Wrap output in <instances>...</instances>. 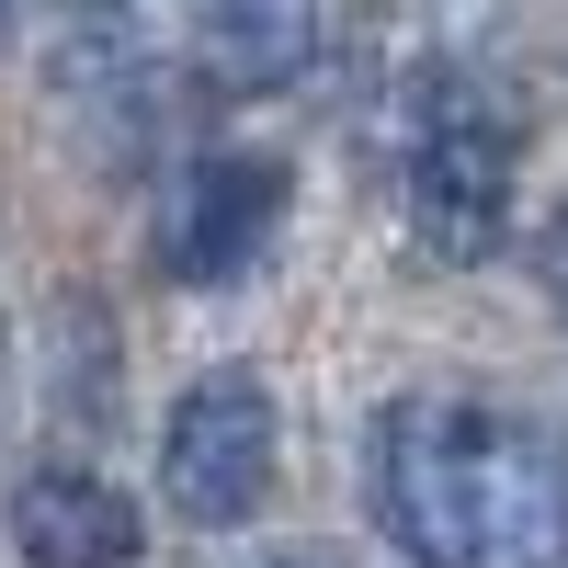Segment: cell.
I'll use <instances>...</instances> for the list:
<instances>
[{
  "label": "cell",
  "mask_w": 568,
  "mask_h": 568,
  "mask_svg": "<svg viewBox=\"0 0 568 568\" xmlns=\"http://www.w3.org/2000/svg\"><path fill=\"white\" fill-rule=\"evenodd\" d=\"M375 524L409 568H568V455L524 409L398 398L375 420Z\"/></svg>",
  "instance_id": "6da1fadb"
},
{
  "label": "cell",
  "mask_w": 568,
  "mask_h": 568,
  "mask_svg": "<svg viewBox=\"0 0 568 568\" xmlns=\"http://www.w3.org/2000/svg\"><path fill=\"white\" fill-rule=\"evenodd\" d=\"M511 171H524V125L500 114V91L478 80H455L433 69L409 91V136H398V216H409V240L420 262H489L500 240V216H511Z\"/></svg>",
  "instance_id": "7a4b0ae2"
},
{
  "label": "cell",
  "mask_w": 568,
  "mask_h": 568,
  "mask_svg": "<svg viewBox=\"0 0 568 568\" xmlns=\"http://www.w3.org/2000/svg\"><path fill=\"white\" fill-rule=\"evenodd\" d=\"M273 455H284L273 387L251 364H205L194 387L171 398V420H160V500L194 535H240L273 500Z\"/></svg>",
  "instance_id": "3957f363"
},
{
  "label": "cell",
  "mask_w": 568,
  "mask_h": 568,
  "mask_svg": "<svg viewBox=\"0 0 568 568\" xmlns=\"http://www.w3.org/2000/svg\"><path fill=\"white\" fill-rule=\"evenodd\" d=\"M284 240V160L273 149H205L160 194V273L171 284H240Z\"/></svg>",
  "instance_id": "277c9868"
},
{
  "label": "cell",
  "mask_w": 568,
  "mask_h": 568,
  "mask_svg": "<svg viewBox=\"0 0 568 568\" xmlns=\"http://www.w3.org/2000/svg\"><path fill=\"white\" fill-rule=\"evenodd\" d=\"M149 524H136V500L114 478H91V466H34L12 489V557L23 568H136Z\"/></svg>",
  "instance_id": "5b68a950"
},
{
  "label": "cell",
  "mask_w": 568,
  "mask_h": 568,
  "mask_svg": "<svg viewBox=\"0 0 568 568\" xmlns=\"http://www.w3.org/2000/svg\"><path fill=\"white\" fill-rule=\"evenodd\" d=\"M194 69L216 91H296L318 69V0H194Z\"/></svg>",
  "instance_id": "8992f818"
},
{
  "label": "cell",
  "mask_w": 568,
  "mask_h": 568,
  "mask_svg": "<svg viewBox=\"0 0 568 568\" xmlns=\"http://www.w3.org/2000/svg\"><path fill=\"white\" fill-rule=\"evenodd\" d=\"M546 296L568 307V205H557V227H546Z\"/></svg>",
  "instance_id": "52a82bcc"
},
{
  "label": "cell",
  "mask_w": 568,
  "mask_h": 568,
  "mask_svg": "<svg viewBox=\"0 0 568 568\" xmlns=\"http://www.w3.org/2000/svg\"><path fill=\"white\" fill-rule=\"evenodd\" d=\"M0 34H12V0H0Z\"/></svg>",
  "instance_id": "ba28073f"
}]
</instances>
